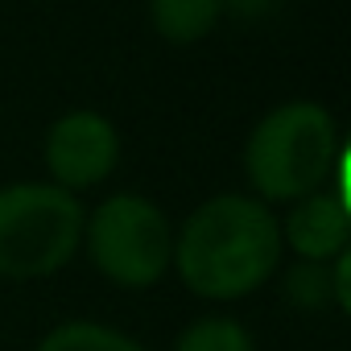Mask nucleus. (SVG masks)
I'll list each match as a JSON object with an SVG mask.
<instances>
[{"mask_svg":"<svg viewBox=\"0 0 351 351\" xmlns=\"http://www.w3.org/2000/svg\"><path fill=\"white\" fill-rule=\"evenodd\" d=\"M277 219L281 215H273V207L252 195L240 191L211 195L173 232L169 269L203 302L252 298L277 277L285 261Z\"/></svg>","mask_w":351,"mask_h":351,"instance_id":"f257e3e1","label":"nucleus"},{"mask_svg":"<svg viewBox=\"0 0 351 351\" xmlns=\"http://www.w3.org/2000/svg\"><path fill=\"white\" fill-rule=\"evenodd\" d=\"M335 116L314 99H289L269 108L244 141V178L261 203H298L330 191L335 165L343 157Z\"/></svg>","mask_w":351,"mask_h":351,"instance_id":"f03ea898","label":"nucleus"},{"mask_svg":"<svg viewBox=\"0 0 351 351\" xmlns=\"http://www.w3.org/2000/svg\"><path fill=\"white\" fill-rule=\"evenodd\" d=\"M83 203L54 182L0 186V277L42 281L66 269L83 248Z\"/></svg>","mask_w":351,"mask_h":351,"instance_id":"7ed1b4c3","label":"nucleus"},{"mask_svg":"<svg viewBox=\"0 0 351 351\" xmlns=\"http://www.w3.org/2000/svg\"><path fill=\"white\" fill-rule=\"evenodd\" d=\"M83 248L95 273L116 289H153L173 261V228L169 215L136 195H108L83 219Z\"/></svg>","mask_w":351,"mask_h":351,"instance_id":"20e7f679","label":"nucleus"},{"mask_svg":"<svg viewBox=\"0 0 351 351\" xmlns=\"http://www.w3.org/2000/svg\"><path fill=\"white\" fill-rule=\"evenodd\" d=\"M120 149H124L120 128L104 112L71 108L46 128V141H42V161L50 173L46 182L71 195L95 191L120 169Z\"/></svg>","mask_w":351,"mask_h":351,"instance_id":"39448f33","label":"nucleus"},{"mask_svg":"<svg viewBox=\"0 0 351 351\" xmlns=\"http://www.w3.org/2000/svg\"><path fill=\"white\" fill-rule=\"evenodd\" d=\"M281 223V244L306 265H330L351 248V199L335 191L306 195L289 203Z\"/></svg>","mask_w":351,"mask_h":351,"instance_id":"423d86ee","label":"nucleus"},{"mask_svg":"<svg viewBox=\"0 0 351 351\" xmlns=\"http://www.w3.org/2000/svg\"><path fill=\"white\" fill-rule=\"evenodd\" d=\"M149 25L169 46H195L215 34L223 5L219 0H145Z\"/></svg>","mask_w":351,"mask_h":351,"instance_id":"0eeeda50","label":"nucleus"},{"mask_svg":"<svg viewBox=\"0 0 351 351\" xmlns=\"http://www.w3.org/2000/svg\"><path fill=\"white\" fill-rule=\"evenodd\" d=\"M34 351H153L141 339L108 326V322H91V318H66L54 330L42 335V343Z\"/></svg>","mask_w":351,"mask_h":351,"instance_id":"6e6552de","label":"nucleus"},{"mask_svg":"<svg viewBox=\"0 0 351 351\" xmlns=\"http://www.w3.org/2000/svg\"><path fill=\"white\" fill-rule=\"evenodd\" d=\"M173 351H256V339L232 314H203L178 330Z\"/></svg>","mask_w":351,"mask_h":351,"instance_id":"1a4fd4ad","label":"nucleus"},{"mask_svg":"<svg viewBox=\"0 0 351 351\" xmlns=\"http://www.w3.org/2000/svg\"><path fill=\"white\" fill-rule=\"evenodd\" d=\"M285 298L298 310L335 306V298H330V265H306V261H298L285 273Z\"/></svg>","mask_w":351,"mask_h":351,"instance_id":"9d476101","label":"nucleus"},{"mask_svg":"<svg viewBox=\"0 0 351 351\" xmlns=\"http://www.w3.org/2000/svg\"><path fill=\"white\" fill-rule=\"evenodd\" d=\"M330 298H335L339 314L351 310V252H343V256L330 261Z\"/></svg>","mask_w":351,"mask_h":351,"instance_id":"9b49d317","label":"nucleus"},{"mask_svg":"<svg viewBox=\"0 0 351 351\" xmlns=\"http://www.w3.org/2000/svg\"><path fill=\"white\" fill-rule=\"evenodd\" d=\"M219 5L228 9V13H236V17H244V21H256V17H265L277 0H219Z\"/></svg>","mask_w":351,"mask_h":351,"instance_id":"f8f14e48","label":"nucleus"}]
</instances>
